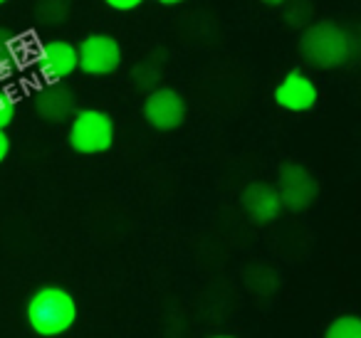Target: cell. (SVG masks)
<instances>
[{"label":"cell","mask_w":361,"mask_h":338,"mask_svg":"<svg viewBox=\"0 0 361 338\" xmlns=\"http://www.w3.org/2000/svg\"><path fill=\"white\" fill-rule=\"evenodd\" d=\"M35 72L45 84L65 82L77 72V45L70 40H47L35 52Z\"/></svg>","instance_id":"52a82bcc"},{"label":"cell","mask_w":361,"mask_h":338,"mask_svg":"<svg viewBox=\"0 0 361 338\" xmlns=\"http://www.w3.org/2000/svg\"><path fill=\"white\" fill-rule=\"evenodd\" d=\"M27 55V42L18 32L0 27V82L13 77L23 67Z\"/></svg>","instance_id":"8fae6325"},{"label":"cell","mask_w":361,"mask_h":338,"mask_svg":"<svg viewBox=\"0 0 361 338\" xmlns=\"http://www.w3.org/2000/svg\"><path fill=\"white\" fill-rule=\"evenodd\" d=\"M277 195H280L282 210H292V213H305L312 208L319 195V183L312 175L310 168L302 163H282L277 170Z\"/></svg>","instance_id":"277c9868"},{"label":"cell","mask_w":361,"mask_h":338,"mask_svg":"<svg viewBox=\"0 0 361 338\" xmlns=\"http://www.w3.org/2000/svg\"><path fill=\"white\" fill-rule=\"evenodd\" d=\"M116 126L114 119L104 109H77L70 119V131H67V144L80 156H102L114 146Z\"/></svg>","instance_id":"3957f363"},{"label":"cell","mask_w":361,"mask_h":338,"mask_svg":"<svg viewBox=\"0 0 361 338\" xmlns=\"http://www.w3.org/2000/svg\"><path fill=\"white\" fill-rule=\"evenodd\" d=\"M285 20L295 30H305L307 25L314 23V6L312 0H287L285 6Z\"/></svg>","instance_id":"5bb4252c"},{"label":"cell","mask_w":361,"mask_h":338,"mask_svg":"<svg viewBox=\"0 0 361 338\" xmlns=\"http://www.w3.org/2000/svg\"><path fill=\"white\" fill-rule=\"evenodd\" d=\"M144 121L156 131H176L183 126L188 114V106L183 94H178L171 87H156L154 92H149L141 106Z\"/></svg>","instance_id":"8992f818"},{"label":"cell","mask_w":361,"mask_h":338,"mask_svg":"<svg viewBox=\"0 0 361 338\" xmlns=\"http://www.w3.org/2000/svg\"><path fill=\"white\" fill-rule=\"evenodd\" d=\"M72 3L70 0H37L35 3V23L42 27H60L70 18Z\"/></svg>","instance_id":"4fadbf2b"},{"label":"cell","mask_w":361,"mask_h":338,"mask_svg":"<svg viewBox=\"0 0 361 338\" xmlns=\"http://www.w3.org/2000/svg\"><path fill=\"white\" fill-rule=\"evenodd\" d=\"M267 279H280L277 277L275 269L265 267V264H252V267L245 269V284L252 289L255 294H262V296H270V292H267L265 282Z\"/></svg>","instance_id":"2e32d148"},{"label":"cell","mask_w":361,"mask_h":338,"mask_svg":"<svg viewBox=\"0 0 361 338\" xmlns=\"http://www.w3.org/2000/svg\"><path fill=\"white\" fill-rule=\"evenodd\" d=\"M262 6H267V8H282L287 3V0H260Z\"/></svg>","instance_id":"44dd1931"},{"label":"cell","mask_w":361,"mask_h":338,"mask_svg":"<svg viewBox=\"0 0 361 338\" xmlns=\"http://www.w3.org/2000/svg\"><path fill=\"white\" fill-rule=\"evenodd\" d=\"M208 338H235V336H228V333H216V336H208Z\"/></svg>","instance_id":"7402d4cb"},{"label":"cell","mask_w":361,"mask_h":338,"mask_svg":"<svg viewBox=\"0 0 361 338\" xmlns=\"http://www.w3.org/2000/svg\"><path fill=\"white\" fill-rule=\"evenodd\" d=\"M16 114H18L16 94L11 89H6V87H0V129L6 131L16 121Z\"/></svg>","instance_id":"e0dca14e"},{"label":"cell","mask_w":361,"mask_h":338,"mask_svg":"<svg viewBox=\"0 0 361 338\" xmlns=\"http://www.w3.org/2000/svg\"><path fill=\"white\" fill-rule=\"evenodd\" d=\"M324 338H361V318L356 313H341L326 326Z\"/></svg>","instance_id":"9a60e30c"},{"label":"cell","mask_w":361,"mask_h":338,"mask_svg":"<svg viewBox=\"0 0 361 338\" xmlns=\"http://www.w3.org/2000/svg\"><path fill=\"white\" fill-rule=\"evenodd\" d=\"M240 205L255 225H270L282 215V203L275 185L262 183V180H252L243 188Z\"/></svg>","instance_id":"30bf717a"},{"label":"cell","mask_w":361,"mask_h":338,"mask_svg":"<svg viewBox=\"0 0 361 338\" xmlns=\"http://www.w3.org/2000/svg\"><path fill=\"white\" fill-rule=\"evenodd\" d=\"M319 101V89L314 80L302 70H290L275 87V104L290 114L312 111Z\"/></svg>","instance_id":"ba28073f"},{"label":"cell","mask_w":361,"mask_h":338,"mask_svg":"<svg viewBox=\"0 0 361 338\" xmlns=\"http://www.w3.org/2000/svg\"><path fill=\"white\" fill-rule=\"evenodd\" d=\"M6 3H8V0H0V6H6Z\"/></svg>","instance_id":"603a6c76"},{"label":"cell","mask_w":361,"mask_h":338,"mask_svg":"<svg viewBox=\"0 0 361 338\" xmlns=\"http://www.w3.org/2000/svg\"><path fill=\"white\" fill-rule=\"evenodd\" d=\"M8 156H11V136L0 129V165L6 163Z\"/></svg>","instance_id":"d6986e66"},{"label":"cell","mask_w":361,"mask_h":338,"mask_svg":"<svg viewBox=\"0 0 361 338\" xmlns=\"http://www.w3.org/2000/svg\"><path fill=\"white\" fill-rule=\"evenodd\" d=\"M32 106H35V114L47 124H65L75 116L77 96L65 82H57L37 89L32 96Z\"/></svg>","instance_id":"9c48e42d"},{"label":"cell","mask_w":361,"mask_h":338,"mask_svg":"<svg viewBox=\"0 0 361 338\" xmlns=\"http://www.w3.org/2000/svg\"><path fill=\"white\" fill-rule=\"evenodd\" d=\"M80 306L70 289L45 284L35 289L25 301V321L40 338H60L77 323Z\"/></svg>","instance_id":"7a4b0ae2"},{"label":"cell","mask_w":361,"mask_h":338,"mask_svg":"<svg viewBox=\"0 0 361 338\" xmlns=\"http://www.w3.org/2000/svg\"><path fill=\"white\" fill-rule=\"evenodd\" d=\"M300 55L314 70H339L359 55V37L334 20H314L300 35Z\"/></svg>","instance_id":"6da1fadb"},{"label":"cell","mask_w":361,"mask_h":338,"mask_svg":"<svg viewBox=\"0 0 361 338\" xmlns=\"http://www.w3.org/2000/svg\"><path fill=\"white\" fill-rule=\"evenodd\" d=\"M121 45L114 35L92 32L77 45V70L87 77H109L121 67Z\"/></svg>","instance_id":"5b68a950"},{"label":"cell","mask_w":361,"mask_h":338,"mask_svg":"<svg viewBox=\"0 0 361 338\" xmlns=\"http://www.w3.org/2000/svg\"><path fill=\"white\" fill-rule=\"evenodd\" d=\"M104 6H109L111 11H119V13H131L139 6H144V0H104Z\"/></svg>","instance_id":"ac0fdd59"},{"label":"cell","mask_w":361,"mask_h":338,"mask_svg":"<svg viewBox=\"0 0 361 338\" xmlns=\"http://www.w3.org/2000/svg\"><path fill=\"white\" fill-rule=\"evenodd\" d=\"M164 62H166V52L164 50H154L149 57L139 60L131 67V84L136 92H154L156 87H161L164 80Z\"/></svg>","instance_id":"7c38bea8"},{"label":"cell","mask_w":361,"mask_h":338,"mask_svg":"<svg viewBox=\"0 0 361 338\" xmlns=\"http://www.w3.org/2000/svg\"><path fill=\"white\" fill-rule=\"evenodd\" d=\"M159 6H164V8H176V6H183L186 0H156Z\"/></svg>","instance_id":"ffe728a7"}]
</instances>
